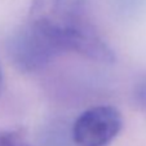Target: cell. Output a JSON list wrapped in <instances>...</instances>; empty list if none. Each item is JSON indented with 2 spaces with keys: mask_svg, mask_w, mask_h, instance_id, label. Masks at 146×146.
<instances>
[{
  "mask_svg": "<svg viewBox=\"0 0 146 146\" xmlns=\"http://www.w3.org/2000/svg\"><path fill=\"white\" fill-rule=\"evenodd\" d=\"M133 98L140 109L146 111V74L138 79L133 88Z\"/></svg>",
  "mask_w": 146,
  "mask_h": 146,
  "instance_id": "8992f818",
  "label": "cell"
},
{
  "mask_svg": "<svg viewBox=\"0 0 146 146\" xmlns=\"http://www.w3.org/2000/svg\"><path fill=\"white\" fill-rule=\"evenodd\" d=\"M115 7L125 14H133L140 12L146 5V0H114Z\"/></svg>",
  "mask_w": 146,
  "mask_h": 146,
  "instance_id": "5b68a950",
  "label": "cell"
},
{
  "mask_svg": "<svg viewBox=\"0 0 146 146\" xmlns=\"http://www.w3.org/2000/svg\"><path fill=\"white\" fill-rule=\"evenodd\" d=\"M7 49L16 69L26 74L45 69L54 58L65 53L54 31L29 19L11 35Z\"/></svg>",
  "mask_w": 146,
  "mask_h": 146,
  "instance_id": "7a4b0ae2",
  "label": "cell"
},
{
  "mask_svg": "<svg viewBox=\"0 0 146 146\" xmlns=\"http://www.w3.org/2000/svg\"><path fill=\"white\" fill-rule=\"evenodd\" d=\"M29 21L43 25L60 36L65 52L101 62L110 47L88 16V0H33Z\"/></svg>",
  "mask_w": 146,
  "mask_h": 146,
  "instance_id": "6da1fadb",
  "label": "cell"
},
{
  "mask_svg": "<svg viewBox=\"0 0 146 146\" xmlns=\"http://www.w3.org/2000/svg\"><path fill=\"white\" fill-rule=\"evenodd\" d=\"M72 121L66 119H53L43 127L40 141L43 146H75L72 141Z\"/></svg>",
  "mask_w": 146,
  "mask_h": 146,
  "instance_id": "277c9868",
  "label": "cell"
},
{
  "mask_svg": "<svg viewBox=\"0 0 146 146\" xmlns=\"http://www.w3.org/2000/svg\"><path fill=\"white\" fill-rule=\"evenodd\" d=\"M121 127L123 119L116 108L93 106L72 121V141L75 146H108L116 138Z\"/></svg>",
  "mask_w": 146,
  "mask_h": 146,
  "instance_id": "3957f363",
  "label": "cell"
},
{
  "mask_svg": "<svg viewBox=\"0 0 146 146\" xmlns=\"http://www.w3.org/2000/svg\"><path fill=\"white\" fill-rule=\"evenodd\" d=\"M3 87H4V76H3L1 67H0V94H1V92H3Z\"/></svg>",
  "mask_w": 146,
  "mask_h": 146,
  "instance_id": "ba28073f",
  "label": "cell"
},
{
  "mask_svg": "<svg viewBox=\"0 0 146 146\" xmlns=\"http://www.w3.org/2000/svg\"><path fill=\"white\" fill-rule=\"evenodd\" d=\"M0 146H29L19 137L12 133L0 132Z\"/></svg>",
  "mask_w": 146,
  "mask_h": 146,
  "instance_id": "52a82bcc",
  "label": "cell"
}]
</instances>
